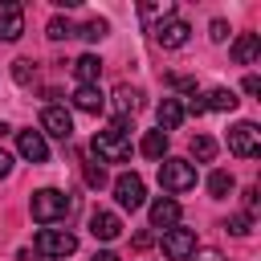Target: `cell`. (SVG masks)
<instances>
[{"label":"cell","instance_id":"1","mask_svg":"<svg viewBox=\"0 0 261 261\" xmlns=\"http://www.w3.org/2000/svg\"><path fill=\"white\" fill-rule=\"evenodd\" d=\"M90 151L102 163H126L130 159V130H126V122H110L106 130H98L90 139Z\"/></svg>","mask_w":261,"mask_h":261},{"label":"cell","instance_id":"2","mask_svg":"<svg viewBox=\"0 0 261 261\" xmlns=\"http://www.w3.org/2000/svg\"><path fill=\"white\" fill-rule=\"evenodd\" d=\"M29 212H33L37 224H53V220H61V216L69 212V196L57 192V188H41V192H33Z\"/></svg>","mask_w":261,"mask_h":261},{"label":"cell","instance_id":"3","mask_svg":"<svg viewBox=\"0 0 261 261\" xmlns=\"http://www.w3.org/2000/svg\"><path fill=\"white\" fill-rule=\"evenodd\" d=\"M159 184L167 192H188V188H196V167L188 159H163L159 163Z\"/></svg>","mask_w":261,"mask_h":261},{"label":"cell","instance_id":"4","mask_svg":"<svg viewBox=\"0 0 261 261\" xmlns=\"http://www.w3.org/2000/svg\"><path fill=\"white\" fill-rule=\"evenodd\" d=\"M77 249V237L65 228H41L37 232V253L41 257H69Z\"/></svg>","mask_w":261,"mask_h":261},{"label":"cell","instance_id":"5","mask_svg":"<svg viewBox=\"0 0 261 261\" xmlns=\"http://www.w3.org/2000/svg\"><path fill=\"white\" fill-rule=\"evenodd\" d=\"M228 151L241 155V159H253V155L261 151V130H257V122H237V126L228 130Z\"/></svg>","mask_w":261,"mask_h":261},{"label":"cell","instance_id":"6","mask_svg":"<svg viewBox=\"0 0 261 261\" xmlns=\"http://www.w3.org/2000/svg\"><path fill=\"white\" fill-rule=\"evenodd\" d=\"M114 200L122 204V208H143V200H147V188H143V175H135V171H126V175H118L114 179Z\"/></svg>","mask_w":261,"mask_h":261},{"label":"cell","instance_id":"7","mask_svg":"<svg viewBox=\"0 0 261 261\" xmlns=\"http://www.w3.org/2000/svg\"><path fill=\"white\" fill-rule=\"evenodd\" d=\"M41 135H53V139H69L73 135V118H69V110L65 106H45L41 110Z\"/></svg>","mask_w":261,"mask_h":261},{"label":"cell","instance_id":"8","mask_svg":"<svg viewBox=\"0 0 261 261\" xmlns=\"http://www.w3.org/2000/svg\"><path fill=\"white\" fill-rule=\"evenodd\" d=\"M163 253H167L171 261H188V257L196 253V232H192V228H167V232H163Z\"/></svg>","mask_w":261,"mask_h":261},{"label":"cell","instance_id":"9","mask_svg":"<svg viewBox=\"0 0 261 261\" xmlns=\"http://www.w3.org/2000/svg\"><path fill=\"white\" fill-rule=\"evenodd\" d=\"M232 106H237V94H232V90H224V86H216V90H208L204 98H192V102H188V110H192V114H208V110H232ZM188 110H184V114H188Z\"/></svg>","mask_w":261,"mask_h":261},{"label":"cell","instance_id":"10","mask_svg":"<svg viewBox=\"0 0 261 261\" xmlns=\"http://www.w3.org/2000/svg\"><path fill=\"white\" fill-rule=\"evenodd\" d=\"M16 151H20V159H29V163H45V159H49V143H45L41 130H16Z\"/></svg>","mask_w":261,"mask_h":261},{"label":"cell","instance_id":"11","mask_svg":"<svg viewBox=\"0 0 261 261\" xmlns=\"http://www.w3.org/2000/svg\"><path fill=\"white\" fill-rule=\"evenodd\" d=\"M188 33H192V24L179 20V16H171V20H163V24L155 29V41H159L163 49H179V45H188Z\"/></svg>","mask_w":261,"mask_h":261},{"label":"cell","instance_id":"12","mask_svg":"<svg viewBox=\"0 0 261 261\" xmlns=\"http://www.w3.org/2000/svg\"><path fill=\"white\" fill-rule=\"evenodd\" d=\"M24 33V8L20 4H0V41H16Z\"/></svg>","mask_w":261,"mask_h":261},{"label":"cell","instance_id":"13","mask_svg":"<svg viewBox=\"0 0 261 261\" xmlns=\"http://www.w3.org/2000/svg\"><path fill=\"white\" fill-rule=\"evenodd\" d=\"M90 232H94L98 241H114V237L122 232V220H118L114 212H106V208H94V212H90Z\"/></svg>","mask_w":261,"mask_h":261},{"label":"cell","instance_id":"14","mask_svg":"<svg viewBox=\"0 0 261 261\" xmlns=\"http://www.w3.org/2000/svg\"><path fill=\"white\" fill-rule=\"evenodd\" d=\"M179 224V204L171 196H159L151 204V228H175Z\"/></svg>","mask_w":261,"mask_h":261},{"label":"cell","instance_id":"15","mask_svg":"<svg viewBox=\"0 0 261 261\" xmlns=\"http://www.w3.org/2000/svg\"><path fill=\"white\" fill-rule=\"evenodd\" d=\"M261 57V37L257 33H241L237 41H232V61L237 65H253Z\"/></svg>","mask_w":261,"mask_h":261},{"label":"cell","instance_id":"16","mask_svg":"<svg viewBox=\"0 0 261 261\" xmlns=\"http://www.w3.org/2000/svg\"><path fill=\"white\" fill-rule=\"evenodd\" d=\"M139 106H143V94L139 90H130V86H118L114 90V114H118V122H126L130 114H139Z\"/></svg>","mask_w":261,"mask_h":261},{"label":"cell","instance_id":"17","mask_svg":"<svg viewBox=\"0 0 261 261\" xmlns=\"http://www.w3.org/2000/svg\"><path fill=\"white\" fill-rule=\"evenodd\" d=\"M155 114H159V130L167 135V130H175V126L184 122V102H179V98H163Z\"/></svg>","mask_w":261,"mask_h":261},{"label":"cell","instance_id":"18","mask_svg":"<svg viewBox=\"0 0 261 261\" xmlns=\"http://www.w3.org/2000/svg\"><path fill=\"white\" fill-rule=\"evenodd\" d=\"M73 77H77L82 86H98V77H102V61H98L94 53L77 57V61H73Z\"/></svg>","mask_w":261,"mask_h":261},{"label":"cell","instance_id":"19","mask_svg":"<svg viewBox=\"0 0 261 261\" xmlns=\"http://www.w3.org/2000/svg\"><path fill=\"white\" fill-rule=\"evenodd\" d=\"M73 106L86 110V114H98V110L106 106V98H102L98 86H77V90H73Z\"/></svg>","mask_w":261,"mask_h":261},{"label":"cell","instance_id":"20","mask_svg":"<svg viewBox=\"0 0 261 261\" xmlns=\"http://www.w3.org/2000/svg\"><path fill=\"white\" fill-rule=\"evenodd\" d=\"M139 151H143L147 159H163V155H167V135H163V130H147L143 143H139Z\"/></svg>","mask_w":261,"mask_h":261},{"label":"cell","instance_id":"21","mask_svg":"<svg viewBox=\"0 0 261 261\" xmlns=\"http://www.w3.org/2000/svg\"><path fill=\"white\" fill-rule=\"evenodd\" d=\"M232 188H237V184H232V175H228V171H212V175H208V192H212L216 200H224Z\"/></svg>","mask_w":261,"mask_h":261},{"label":"cell","instance_id":"22","mask_svg":"<svg viewBox=\"0 0 261 261\" xmlns=\"http://www.w3.org/2000/svg\"><path fill=\"white\" fill-rule=\"evenodd\" d=\"M212 155H216V139H208V135H196V139H192V159L208 163Z\"/></svg>","mask_w":261,"mask_h":261},{"label":"cell","instance_id":"23","mask_svg":"<svg viewBox=\"0 0 261 261\" xmlns=\"http://www.w3.org/2000/svg\"><path fill=\"white\" fill-rule=\"evenodd\" d=\"M45 33H49V37H53V41H65V37H77V29H73V24H69V20H65V16H53V20H49V29H45Z\"/></svg>","mask_w":261,"mask_h":261},{"label":"cell","instance_id":"24","mask_svg":"<svg viewBox=\"0 0 261 261\" xmlns=\"http://www.w3.org/2000/svg\"><path fill=\"white\" fill-rule=\"evenodd\" d=\"M106 29H110V24H106L102 16H94V20H86V24L77 29V37H86V41H102V37H106Z\"/></svg>","mask_w":261,"mask_h":261},{"label":"cell","instance_id":"25","mask_svg":"<svg viewBox=\"0 0 261 261\" xmlns=\"http://www.w3.org/2000/svg\"><path fill=\"white\" fill-rule=\"evenodd\" d=\"M33 73H37V69H33V61H29V57H16V61H12V77H16L20 86H29V82H33Z\"/></svg>","mask_w":261,"mask_h":261},{"label":"cell","instance_id":"26","mask_svg":"<svg viewBox=\"0 0 261 261\" xmlns=\"http://www.w3.org/2000/svg\"><path fill=\"white\" fill-rule=\"evenodd\" d=\"M228 232H237V237H245L249 228H253V216L249 212H237V216H228V224H224Z\"/></svg>","mask_w":261,"mask_h":261},{"label":"cell","instance_id":"27","mask_svg":"<svg viewBox=\"0 0 261 261\" xmlns=\"http://www.w3.org/2000/svg\"><path fill=\"white\" fill-rule=\"evenodd\" d=\"M82 175H86V184H90V188H106V171H102L98 163H86V171H82Z\"/></svg>","mask_w":261,"mask_h":261},{"label":"cell","instance_id":"28","mask_svg":"<svg viewBox=\"0 0 261 261\" xmlns=\"http://www.w3.org/2000/svg\"><path fill=\"white\" fill-rule=\"evenodd\" d=\"M139 12H143V16H159V12H163V16H171L175 8H171V4H143Z\"/></svg>","mask_w":261,"mask_h":261},{"label":"cell","instance_id":"29","mask_svg":"<svg viewBox=\"0 0 261 261\" xmlns=\"http://www.w3.org/2000/svg\"><path fill=\"white\" fill-rule=\"evenodd\" d=\"M192 257H196V261H224V257H220V253H216V249H196V253H192Z\"/></svg>","mask_w":261,"mask_h":261},{"label":"cell","instance_id":"30","mask_svg":"<svg viewBox=\"0 0 261 261\" xmlns=\"http://www.w3.org/2000/svg\"><path fill=\"white\" fill-rule=\"evenodd\" d=\"M228 37V24L224 20H212V41H224Z\"/></svg>","mask_w":261,"mask_h":261},{"label":"cell","instance_id":"31","mask_svg":"<svg viewBox=\"0 0 261 261\" xmlns=\"http://www.w3.org/2000/svg\"><path fill=\"white\" fill-rule=\"evenodd\" d=\"M245 94H261V77H257V73L245 77Z\"/></svg>","mask_w":261,"mask_h":261},{"label":"cell","instance_id":"32","mask_svg":"<svg viewBox=\"0 0 261 261\" xmlns=\"http://www.w3.org/2000/svg\"><path fill=\"white\" fill-rule=\"evenodd\" d=\"M8 171H12V155H8V151H4V147H0V179H4V175H8Z\"/></svg>","mask_w":261,"mask_h":261},{"label":"cell","instance_id":"33","mask_svg":"<svg viewBox=\"0 0 261 261\" xmlns=\"http://www.w3.org/2000/svg\"><path fill=\"white\" fill-rule=\"evenodd\" d=\"M151 241H155L151 232H135V249H151Z\"/></svg>","mask_w":261,"mask_h":261},{"label":"cell","instance_id":"34","mask_svg":"<svg viewBox=\"0 0 261 261\" xmlns=\"http://www.w3.org/2000/svg\"><path fill=\"white\" fill-rule=\"evenodd\" d=\"M245 208H257V188H245Z\"/></svg>","mask_w":261,"mask_h":261},{"label":"cell","instance_id":"35","mask_svg":"<svg viewBox=\"0 0 261 261\" xmlns=\"http://www.w3.org/2000/svg\"><path fill=\"white\" fill-rule=\"evenodd\" d=\"M94 261H122L118 253H110V249H102V253H94Z\"/></svg>","mask_w":261,"mask_h":261},{"label":"cell","instance_id":"36","mask_svg":"<svg viewBox=\"0 0 261 261\" xmlns=\"http://www.w3.org/2000/svg\"><path fill=\"white\" fill-rule=\"evenodd\" d=\"M0 135H8V122H0Z\"/></svg>","mask_w":261,"mask_h":261}]
</instances>
